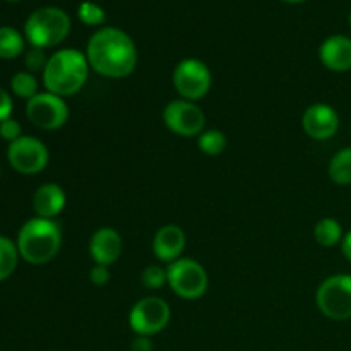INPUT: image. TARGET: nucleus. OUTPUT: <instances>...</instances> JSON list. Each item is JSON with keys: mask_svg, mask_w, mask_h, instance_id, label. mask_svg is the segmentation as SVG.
<instances>
[{"mask_svg": "<svg viewBox=\"0 0 351 351\" xmlns=\"http://www.w3.org/2000/svg\"><path fill=\"white\" fill-rule=\"evenodd\" d=\"M130 351H153V341L147 336H137L130 343Z\"/></svg>", "mask_w": 351, "mask_h": 351, "instance_id": "nucleus-29", "label": "nucleus"}, {"mask_svg": "<svg viewBox=\"0 0 351 351\" xmlns=\"http://www.w3.org/2000/svg\"><path fill=\"white\" fill-rule=\"evenodd\" d=\"M77 16L81 19V23H84L86 26H99V24L105 23L106 19V14L98 3L95 2H82L77 9Z\"/></svg>", "mask_w": 351, "mask_h": 351, "instance_id": "nucleus-23", "label": "nucleus"}, {"mask_svg": "<svg viewBox=\"0 0 351 351\" xmlns=\"http://www.w3.org/2000/svg\"><path fill=\"white\" fill-rule=\"evenodd\" d=\"M120 254H122V237L117 230L103 226L93 233L89 240V256L95 264L110 267L119 261Z\"/></svg>", "mask_w": 351, "mask_h": 351, "instance_id": "nucleus-13", "label": "nucleus"}, {"mask_svg": "<svg viewBox=\"0 0 351 351\" xmlns=\"http://www.w3.org/2000/svg\"><path fill=\"white\" fill-rule=\"evenodd\" d=\"M170 305L160 297H144L130 308L129 326L137 336H151L163 331L170 322Z\"/></svg>", "mask_w": 351, "mask_h": 351, "instance_id": "nucleus-7", "label": "nucleus"}, {"mask_svg": "<svg viewBox=\"0 0 351 351\" xmlns=\"http://www.w3.org/2000/svg\"><path fill=\"white\" fill-rule=\"evenodd\" d=\"M185 233L177 225H165L156 232L153 239V252L158 261L171 264L173 261L180 259L185 249Z\"/></svg>", "mask_w": 351, "mask_h": 351, "instance_id": "nucleus-14", "label": "nucleus"}, {"mask_svg": "<svg viewBox=\"0 0 351 351\" xmlns=\"http://www.w3.org/2000/svg\"><path fill=\"white\" fill-rule=\"evenodd\" d=\"M26 117L33 125L43 130H57L69 120V106L64 98L53 93H38L26 103Z\"/></svg>", "mask_w": 351, "mask_h": 351, "instance_id": "nucleus-9", "label": "nucleus"}, {"mask_svg": "<svg viewBox=\"0 0 351 351\" xmlns=\"http://www.w3.org/2000/svg\"><path fill=\"white\" fill-rule=\"evenodd\" d=\"M341 250H343V254H345L346 259L351 263V232H348L345 237H343Z\"/></svg>", "mask_w": 351, "mask_h": 351, "instance_id": "nucleus-30", "label": "nucleus"}, {"mask_svg": "<svg viewBox=\"0 0 351 351\" xmlns=\"http://www.w3.org/2000/svg\"><path fill=\"white\" fill-rule=\"evenodd\" d=\"M48 58L45 55L43 48H36V47H31V50L26 51V57H24V64H26L27 72L31 74H36V72H41L43 74L45 67L48 64Z\"/></svg>", "mask_w": 351, "mask_h": 351, "instance_id": "nucleus-25", "label": "nucleus"}, {"mask_svg": "<svg viewBox=\"0 0 351 351\" xmlns=\"http://www.w3.org/2000/svg\"><path fill=\"white\" fill-rule=\"evenodd\" d=\"M319 58L332 72L351 71V38L343 34L329 36L319 48Z\"/></svg>", "mask_w": 351, "mask_h": 351, "instance_id": "nucleus-15", "label": "nucleus"}, {"mask_svg": "<svg viewBox=\"0 0 351 351\" xmlns=\"http://www.w3.org/2000/svg\"><path fill=\"white\" fill-rule=\"evenodd\" d=\"M213 75L208 65L197 58H185L175 67L173 86L180 98L189 101H199L209 93Z\"/></svg>", "mask_w": 351, "mask_h": 351, "instance_id": "nucleus-8", "label": "nucleus"}, {"mask_svg": "<svg viewBox=\"0 0 351 351\" xmlns=\"http://www.w3.org/2000/svg\"><path fill=\"white\" fill-rule=\"evenodd\" d=\"M21 134H23L21 123L17 122V120H14L12 117L3 120V122H0V137H2L3 141H9V144L19 139V137H23Z\"/></svg>", "mask_w": 351, "mask_h": 351, "instance_id": "nucleus-26", "label": "nucleus"}, {"mask_svg": "<svg viewBox=\"0 0 351 351\" xmlns=\"http://www.w3.org/2000/svg\"><path fill=\"white\" fill-rule=\"evenodd\" d=\"M10 89L17 98L31 99L38 95V79L31 72H17L10 81Z\"/></svg>", "mask_w": 351, "mask_h": 351, "instance_id": "nucleus-22", "label": "nucleus"}, {"mask_svg": "<svg viewBox=\"0 0 351 351\" xmlns=\"http://www.w3.org/2000/svg\"><path fill=\"white\" fill-rule=\"evenodd\" d=\"M283 2H287V3H300V2H305V0H283Z\"/></svg>", "mask_w": 351, "mask_h": 351, "instance_id": "nucleus-31", "label": "nucleus"}, {"mask_svg": "<svg viewBox=\"0 0 351 351\" xmlns=\"http://www.w3.org/2000/svg\"><path fill=\"white\" fill-rule=\"evenodd\" d=\"M314 237L319 245L331 249V247L338 245L345 235H343V228L339 221H336L335 218H322L315 225Z\"/></svg>", "mask_w": 351, "mask_h": 351, "instance_id": "nucleus-17", "label": "nucleus"}, {"mask_svg": "<svg viewBox=\"0 0 351 351\" xmlns=\"http://www.w3.org/2000/svg\"><path fill=\"white\" fill-rule=\"evenodd\" d=\"M24 51V38L10 26L0 27V58L12 60Z\"/></svg>", "mask_w": 351, "mask_h": 351, "instance_id": "nucleus-18", "label": "nucleus"}, {"mask_svg": "<svg viewBox=\"0 0 351 351\" xmlns=\"http://www.w3.org/2000/svg\"><path fill=\"white\" fill-rule=\"evenodd\" d=\"M329 177L338 185H351V147H345L332 156Z\"/></svg>", "mask_w": 351, "mask_h": 351, "instance_id": "nucleus-19", "label": "nucleus"}, {"mask_svg": "<svg viewBox=\"0 0 351 351\" xmlns=\"http://www.w3.org/2000/svg\"><path fill=\"white\" fill-rule=\"evenodd\" d=\"M89 62L86 53L64 48L48 58V64L43 71V84L48 93L67 98L81 91L89 75Z\"/></svg>", "mask_w": 351, "mask_h": 351, "instance_id": "nucleus-2", "label": "nucleus"}, {"mask_svg": "<svg viewBox=\"0 0 351 351\" xmlns=\"http://www.w3.org/2000/svg\"><path fill=\"white\" fill-rule=\"evenodd\" d=\"M65 192L57 184H45L36 189L33 195V209L38 218L53 219L65 208Z\"/></svg>", "mask_w": 351, "mask_h": 351, "instance_id": "nucleus-16", "label": "nucleus"}, {"mask_svg": "<svg viewBox=\"0 0 351 351\" xmlns=\"http://www.w3.org/2000/svg\"><path fill=\"white\" fill-rule=\"evenodd\" d=\"M197 146L199 149L202 151L208 156H218L228 146V141H226V136L221 132V130H204L201 136L197 137Z\"/></svg>", "mask_w": 351, "mask_h": 351, "instance_id": "nucleus-21", "label": "nucleus"}, {"mask_svg": "<svg viewBox=\"0 0 351 351\" xmlns=\"http://www.w3.org/2000/svg\"><path fill=\"white\" fill-rule=\"evenodd\" d=\"M9 2H16V0H9Z\"/></svg>", "mask_w": 351, "mask_h": 351, "instance_id": "nucleus-33", "label": "nucleus"}, {"mask_svg": "<svg viewBox=\"0 0 351 351\" xmlns=\"http://www.w3.org/2000/svg\"><path fill=\"white\" fill-rule=\"evenodd\" d=\"M141 281L146 288L149 290H158V288L163 287L168 281L167 278V269H163L158 264H151V266L144 267L143 273H141Z\"/></svg>", "mask_w": 351, "mask_h": 351, "instance_id": "nucleus-24", "label": "nucleus"}, {"mask_svg": "<svg viewBox=\"0 0 351 351\" xmlns=\"http://www.w3.org/2000/svg\"><path fill=\"white\" fill-rule=\"evenodd\" d=\"M89 281L96 287H105L110 281V269L108 266H101V264H95L89 269Z\"/></svg>", "mask_w": 351, "mask_h": 351, "instance_id": "nucleus-27", "label": "nucleus"}, {"mask_svg": "<svg viewBox=\"0 0 351 351\" xmlns=\"http://www.w3.org/2000/svg\"><path fill=\"white\" fill-rule=\"evenodd\" d=\"M16 245L21 259L40 266L50 263L58 254L62 245V232L53 219L33 218L21 226Z\"/></svg>", "mask_w": 351, "mask_h": 351, "instance_id": "nucleus-3", "label": "nucleus"}, {"mask_svg": "<svg viewBox=\"0 0 351 351\" xmlns=\"http://www.w3.org/2000/svg\"><path fill=\"white\" fill-rule=\"evenodd\" d=\"M48 149L40 139L23 136L9 144L7 160L10 167L23 175H34L45 170L48 165Z\"/></svg>", "mask_w": 351, "mask_h": 351, "instance_id": "nucleus-11", "label": "nucleus"}, {"mask_svg": "<svg viewBox=\"0 0 351 351\" xmlns=\"http://www.w3.org/2000/svg\"><path fill=\"white\" fill-rule=\"evenodd\" d=\"M86 58L96 74L122 79L136 71L137 48L125 31L119 27H101L89 38Z\"/></svg>", "mask_w": 351, "mask_h": 351, "instance_id": "nucleus-1", "label": "nucleus"}, {"mask_svg": "<svg viewBox=\"0 0 351 351\" xmlns=\"http://www.w3.org/2000/svg\"><path fill=\"white\" fill-rule=\"evenodd\" d=\"M19 250L17 245L7 237L0 235V281H5L12 276L19 263Z\"/></svg>", "mask_w": 351, "mask_h": 351, "instance_id": "nucleus-20", "label": "nucleus"}, {"mask_svg": "<svg viewBox=\"0 0 351 351\" xmlns=\"http://www.w3.org/2000/svg\"><path fill=\"white\" fill-rule=\"evenodd\" d=\"M350 26H351V14H350Z\"/></svg>", "mask_w": 351, "mask_h": 351, "instance_id": "nucleus-32", "label": "nucleus"}, {"mask_svg": "<svg viewBox=\"0 0 351 351\" xmlns=\"http://www.w3.org/2000/svg\"><path fill=\"white\" fill-rule=\"evenodd\" d=\"M315 304L322 315L332 321L351 319V276L336 274L321 283L315 293Z\"/></svg>", "mask_w": 351, "mask_h": 351, "instance_id": "nucleus-6", "label": "nucleus"}, {"mask_svg": "<svg viewBox=\"0 0 351 351\" xmlns=\"http://www.w3.org/2000/svg\"><path fill=\"white\" fill-rule=\"evenodd\" d=\"M168 287L184 300H197L206 293L209 285L204 266L194 259H177L167 267Z\"/></svg>", "mask_w": 351, "mask_h": 351, "instance_id": "nucleus-5", "label": "nucleus"}, {"mask_svg": "<svg viewBox=\"0 0 351 351\" xmlns=\"http://www.w3.org/2000/svg\"><path fill=\"white\" fill-rule=\"evenodd\" d=\"M302 127L311 139L328 141L338 132L339 117L331 105L315 103L305 110Z\"/></svg>", "mask_w": 351, "mask_h": 351, "instance_id": "nucleus-12", "label": "nucleus"}, {"mask_svg": "<svg viewBox=\"0 0 351 351\" xmlns=\"http://www.w3.org/2000/svg\"><path fill=\"white\" fill-rule=\"evenodd\" d=\"M163 122L177 136L199 137L204 132L206 115L197 103L180 98L165 106Z\"/></svg>", "mask_w": 351, "mask_h": 351, "instance_id": "nucleus-10", "label": "nucleus"}, {"mask_svg": "<svg viewBox=\"0 0 351 351\" xmlns=\"http://www.w3.org/2000/svg\"><path fill=\"white\" fill-rule=\"evenodd\" d=\"M12 108H14L12 98H10V95L5 91V89L0 88V122L10 119Z\"/></svg>", "mask_w": 351, "mask_h": 351, "instance_id": "nucleus-28", "label": "nucleus"}, {"mask_svg": "<svg viewBox=\"0 0 351 351\" xmlns=\"http://www.w3.org/2000/svg\"><path fill=\"white\" fill-rule=\"evenodd\" d=\"M71 33V17L58 7H41L27 17L24 34L31 47L51 48L60 45Z\"/></svg>", "mask_w": 351, "mask_h": 351, "instance_id": "nucleus-4", "label": "nucleus"}]
</instances>
